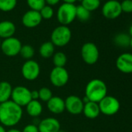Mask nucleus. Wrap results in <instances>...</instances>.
Returning <instances> with one entry per match:
<instances>
[{
    "mask_svg": "<svg viewBox=\"0 0 132 132\" xmlns=\"http://www.w3.org/2000/svg\"><path fill=\"white\" fill-rule=\"evenodd\" d=\"M130 47L132 48V37H130Z\"/></svg>",
    "mask_w": 132,
    "mask_h": 132,
    "instance_id": "39",
    "label": "nucleus"
},
{
    "mask_svg": "<svg viewBox=\"0 0 132 132\" xmlns=\"http://www.w3.org/2000/svg\"><path fill=\"white\" fill-rule=\"evenodd\" d=\"M64 3H69V4H74L77 0H63Z\"/></svg>",
    "mask_w": 132,
    "mask_h": 132,
    "instance_id": "36",
    "label": "nucleus"
},
{
    "mask_svg": "<svg viewBox=\"0 0 132 132\" xmlns=\"http://www.w3.org/2000/svg\"><path fill=\"white\" fill-rule=\"evenodd\" d=\"M0 106H1V103H0Z\"/></svg>",
    "mask_w": 132,
    "mask_h": 132,
    "instance_id": "44",
    "label": "nucleus"
},
{
    "mask_svg": "<svg viewBox=\"0 0 132 132\" xmlns=\"http://www.w3.org/2000/svg\"><path fill=\"white\" fill-rule=\"evenodd\" d=\"M116 67L122 73H132V54L126 52L120 54L116 60Z\"/></svg>",
    "mask_w": 132,
    "mask_h": 132,
    "instance_id": "13",
    "label": "nucleus"
},
{
    "mask_svg": "<svg viewBox=\"0 0 132 132\" xmlns=\"http://www.w3.org/2000/svg\"><path fill=\"white\" fill-rule=\"evenodd\" d=\"M48 110L54 114H61L65 110L64 100L60 96H52L47 102Z\"/></svg>",
    "mask_w": 132,
    "mask_h": 132,
    "instance_id": "16",
    "label": "nucleus"
},
{
    "mask_svg": "<svg viewBox=\"0 0 132 132\" xmlns=\"http://www.w3.org/2000/svg\"><path fill=\"white\" fill-rule=\"evenodd\" d=\"M27 3L31 10L40 11L45 5V0H27Z\"/></svg>",
    "mask_w": 132,
    "mask_h": 132,
    "instance_id": "29",
    "label": "nucleus"
},
{
    "mask_svg": "<svg viewBox=\"0 0 132 132\" xmlns=\"http://www.w3.org/2000/svg\"><path fill=\"white\" fill-rule=\"evenodd\" d=\"M54 49L55 47L51 41H46L40 45L39 48V54L43 58L47 59L54 55Z\"/></svg>",
    "mask_w": 132,
    "mask_h": 132,
    "instance_id": "21",
    "label": "nucleus"
},
{
    "mask_svg": "<svg viewBox=\"0 0 132 132\" xmlns=\"http://www.w3.org/2000/svg\"><path fill=\"white\" fill-rule=\"evenodd\" d=\"M39 132H58L61 130V124L55 117H46L41 120L38 124Z\"/></svg>",
    "mask_w": 132,
    "mask_h": 132,
    "instance_id": "14",
    "label": "nucleus"
},
{
    "mask_svg": "<svg viewBox=\"0 0 132 132\" xmlns=\"http://www.w3.org/2000/svg\"><path fill=\"white\" fill-rule=\"evenodd\" d=\"M16 33L15 24L9 20L0 22V38L6 39L13 37Z\"/></svg>",
    "mask_w": 132,
    "mask_h": 132,
    "instance_id": "17",
    "label": "nucleus"
},
{
    "mask_svg": "<svg viewBox=\"0 0 132 132\" xmlns=\"http://www.w3.org/2000/svg\"><path fill=\"white\" fill-rule=\"evenodd\" d=\"M102 13L105 18L109 20L118 18L122 13L120 3L117 0H108L102 7Z\"/></svg>",
    "mask_w": 132,
    "mask_h": 132,
    "instance_id": "11",
    "label": "nucleus"
},
{
    "mask_svg": "<svg viewBox=\"0 0 132 132\" xmlns=\"http://www.w3.org/2000/svg\"><path fill=\"white\" fill-rule=\"evenodd\" d=\"M60 0H45V3L47 4L48 6H55L56 4H57L59 3Z\"/></svg>",
    "mask_w": 132,
    "mask_h": 132,
    "instance_id": "34",
    "label": "nucleus"
},
{
    "mask_svg": "<svg viewBox=\"0 0 132 132\" xmlns=\"http://www.w3.org/2000/svg\"><path fill=\"white\" fill-rule=\"evenodd\" d=\"M76 6L75 4L63 3L61 4L57 12V19L61 25L68 26L71 24L76 17Z\"/></svg>",
    "mask_w": 132,
    "mask_h": 132,
    "instance_id": "4",
    "label": "nucleus"
},
{
    "mask_svg": "<svg viewBox=\"0 0 132 132\" xmlns=\"http://www.w3.org/2000/svg\"><path fill=\"white\" fill-rule=\"evenodd\" d=\"M129 35H130V37H132V25L129 28Z\"/></svg>",
    "mask_w": 132,
    "mask_h": 132,
    "instance_id": "38",
    "label": "nucleus"
},
{
    "mask_svg": "<svg viewBox=\"0 0 132 132\" xmlns=\"http://www.w3.org/2000/svg\"><path fill=\"white\" fill-rule=\"evenodd\" d=\"M49 78H50L51 83L54 86L57 88H61L64 86L69 82V73L64 67V68L54 67V69L51 71Z\"/></svg>",
    "mask_w": 132,
    "mask_h": 132,
    "instance_id": "9",
    "label": "nucleus"
},
{
    "mask_svg": "<svg viewBox=\"0 0 132 132\" xmlns=\"http://www.w3.org/2000/svg\"><path fill=\"white\" fill-rule=\"evenodd\" d=\"M22 132H39V130H38V127L37 124L29 123L23 127V129L22 130Z\"/></svg>",
    "mask_w": 132,
    "mask_h": 132,
    "instance_id": "32",
    "label": "nucleus"
},
{
    "mask_svg": "<svg viewBox=\"0 0 132 132\" xmlns=\"http://www.w3.org/2000/svg\"><path fill=\"white\" fill-rule=\"evenodd\" d=\"M58 132H65V131H64V130H60Z\"/></svg>",
    "mask_w": 132,
    "mask_h": 132,
    "instance_id": "40",
    "label": "nucleus"
},
{
    "mask_svg": "<svg viewBox=\"0 0 132 132\" xmlns=\"http://www.w3.org/2000/svg\"><path fill=\"white\" fill-rule=\"evenodd\" d=\"M77 1H79V2H82V0H77Z\"/></svg>",
    "mask_w": 132,
    "mask_h": 132,
    "instance_id": "42",
    "label": "nucleus"
},
{
    "mask_svg": "<svg viewBox=\"0 0 132 132\" xmlns=\"http://www.w3.org/2000/svg\"><path fill=\"white\" fill-rule=\"evenodd\" d=\"M130 37L129 34L120 33L117 34L113 38L114 44L120 47H127L130 46Z\"/></svg>",
    "mask_w": 132,
    "mask_h": 132,
    "instance_id": "22",
    "label": "nucleus"
},
{
    "mask_svg": "<svg viewBox=\"0 0 132 132\" xmlns=\"http://www.w3.org/2000/svg\"><path fill=\"white\" fill-rule=\"evenodd\" d=\"M31 99H32V100H39L38 90H32L31 91Z\"/></svg>",
    "mask_w": 132,
    "mask_h": 132,
    "instance_id": "33",
    "label": "nucleus"
},
{
    "mask_svg": "<svg viewBox=\"0 0 132 132\" xmlns=\"http://www.w3.org/2000/svg\"><path fill=\"white\" fill-rule=\"evenodd\" d=\"M23 107L11 100L0 106V124L3 127H13L20 123L23 117Z\"/></svg>",
    "mask_w": 132,
    "mask_h": 132,
    "instance_id": "1",
    "label": "nucleus"
},
{
    "mask_svg": "<svg viewBox=\"0 0 132 132\" xmlns=\"http://www.w3.org/2000/svg\"><path fill=\"white\" fill-rule=\"evenodd\" d=\"M12 85L6 81L0 82V103L10 100L13 92Z\"/></svg>",
    "mask_w": 132,
    "mask_h": 132,
    "instance_id": "19",
    "label": "nucleus"
},
{
    "mask_svg": "<svg viewBox=\"0 0 132 132\" xmlns=\"http://www.w3.org/2000/svg\"><path fill=\"white\" fill-rule=\"evenodd\" d=\"M76 17L82 22H86L90 18V12L84 8L82 5L76 6Z\"/></svg>",
    "mask_w": 132,
    "mask_h": 132,
    "instance_id": "25",
    "label": "nucleus"
},
{
    "mask_svg": "<svg viewBox=\"0 0 132 132\" xmlns=\"http://www.w3.org/2000/svg\"><path fill=\"white\" fill-rule=\"evenodd\" d=\"M122 12L126 13H132V0H123L120 3Z\"/></svg>",
    "mask_w": 132,
    "mask_h": 132,
    "instance_id": "31",
    "label": "nucleus"
},
{
    "mask_svg": "<svg viewBox=\"0 0 132 132\" xmlns=\"http://www.w3.org/2000/svg\"><path fill=\"white\" fill-rule=\"evenodd\" d=\"M34 54H35V50L31 45H30V44L22 45L20 54L21 55V57L23 59H25L26 61L31 60L33 58V57L34 56Z\"/></svg>",
    "mask_w": 132,
    "mask_h": 132,
    "instance_id": "24",
    "label": "nucleus"
},
{
    "mask_svg": "<svg viewBox=\"0 0 132 132\" xmlns=\"http://www.w3.org/2000/svg\"><path fill=\"white\" fill-rule=\"evenodd\" d=\"M82 6L90 13L97 10L100 6V0H82Z\"/></svg>",
    "mask_w": 132,
    "mask_h": 132,
    "instance_id": "27",
    "label": "nucleus"
},
{
    "mask_svg": "<svg viewBox=\"0 0 132 132\" xmlns=\"http://www.w3.org/2000/svg\"><path fill=\"white\" fill-rule=\"evenodd\" d=\"M52 61L54 67L58 68H64L66 63H67V56L66 54L61 51H57L52 56Z\"/></svg>",
    "mask_w": 132,
    "mask_h": 132,
    "instance_id": "23",
    "label": "nucleus"
},
{
    "mask_svg": "<svg viewBox=\"0 0 132 132\" xmlns=\"http://www.w3.org/2000/svg\"><path fill=\"white\" fill-rule=\"evenodd\" d=\"M100 1H101V0H100Z\"/></svg>",
    "mask_w": 132,
    "mask_h": 132,
    "instance_id": "45",
    "label": "nucleus"
},
{
    "mask_svg": "<svg viewBox=\"0 0 132 132\" xmlns=\"http://www.w3.org/2000/svg\"><path fill=\"white\" fill-rule=\"evenodd\" d=\"M26 110L29 116L36 118L42 113L43 106L39 100H31L26 106Z\"/></svg>",
    "mask_w": 132,
    "mask_h": 132,
    "instance_id": "20",
    "label": "nucleus"
},
{
    "mask_svg": "<svg viewBox=\"0 0 132 132\" xmlns=\"http://www.w3.org/2000/svg\"><path fill=\"white\" fill-rule=\"evenodd\" d=\"M42 17L38 11L29 10L26 12L22 17V23L27 28H34L40 25Z\"/></svg>",
    "mask_w": 132,
    "mask_h": 132,
    "instance_id": "15",
    "label": "nucleus"
},
{
    "mask_svg": "<svg viewBox=\"0 0 132 132\" xmlns=\"http://www.w3.org/2000/svg\"><path fill=\"white\" fill-rule=\"evenodd\" d=\"M6 132H22V130L17 129V128H14V127H12L10 129H9L8 130H6Z\"/></svg>",
    "mask_w": 132,
    "mask_h": 132,
    "instance_id": "35",
    "label": "nucleus"
},
{
    "mask_svg": "<svg viewBox=\"0 0 132 132\" xmlns=\"http://www.w3.org/2000/svg\"><path fill=\"white\" fill-rule=\"evenodd\" d=\"M107 95V86L106 83L99 79L90 80L85 89V96L89 101L99 103Z\"/></svg>",
    "mask_w": 132,
    "mask_h": 132,
    "instance_id": "2",
    "label": "nucleus"
},
{
    "mask_svg": "<svg viewBox=\"0 0 132 132\" xmlns=\"http://www.w3.org/2000/svg\"><path fill=\"white\" fill-rule=\"evenodd\" d=\"M17 0H0V10L3 12H10L15 9Z\"/></svg>",
    "mask_w": 132,
    "mask_h": 132,
    "instance_id": "26",
    "label": "nucleus"
},
{
    "mask_svg": "<svg viewBox=\"0 0 132 132\" xmlns=\"http://www.w3.org/2000/svg\"><path fill=\"white\" fill-rule=\"evenodd\" d=\"M0 132H6V130L5 127H3L1 124H0Z\"/></svg>",
    "mask_w": 132,
    "mask_h": 132,
    "instance_id": "37",
    "label": "nucleus"
},
{
    "mask_svg": "<svg viewBox=\"0 0 132 132\" xmlns=\"http://www.w3.org/2000/svg\"><path fill=\"white\" fill-rule=\"evenodd\" d=\"M38 93H39V100L42 102L47 103L53 96L52 91L48 87L40 88L38 90Z\"/></svg>",
    "mask_w": 132,
    "mask_h": 132,
    "instance_id": "28",
    "label": "nucleus"
},
{
    "mask_svg": "<svg viewBox=\"0 0 132 132\" xmlns=\"http://www.w3.org/2000/svg\"><path fill=\"white\" fill-rule=\"evenodd\" d=\"M98 104L100 113H103L106 116H113L116 114L120 108V103L119 100L113 96L106 95L98 103Z\"/></svg>",
    "mask_w": 132,
    "mask_h": 132,
    "instance_id": "5",
    "label": "nucleus"
},
{
    "mask_svg": "<svg viewBox=\"0 0 132 132\" xmlns=\"http://www.w3.org/2000/svg\"><path fill=\"white\" fill-rule=\"evenodd\" d=\"M22 45L21 41L18 38L12 37L4 39L2 41L0 49L5 55L8 57H15L20 54Z\"/></svg>",
    "mask_w": 132,
    "mask_h": 132,
    "instance_id": "8",
    "label": "nucleus"
},
{
    "mask_svg": "<svg viewBox=\"0 0 132 132\" xmlns=\"http://www.w3.org/2000/svg\"><path fill=\"white\" fill-rule=\"evenodd\" d=\"M72 39V31L68 26H58L55 27L51 34V42L54 47H64Z\"/></svg>",
    "mask_w": 132,
    "mask_h": 132,
    "instance_id": "3",
    "label": "nucleus"
},
{
    "mask_svg": "<svg viewBox=\"0 0 132 132\" xmlns=\"http://www.w3.org/2000/svg\"><path fill=\"white\" fill-rule=\"evenodd\" d=\"M42 19L44 20H50L54 16V10L51 6L45 5L40 11H39Z\"/></svg>",
    "mask_w": 132,
    "mask_h": 132,
    "instance_id": "30",
    "label": "nucleus"
},
{
    "mask_svg": "<svg viewBox=\"0 0 132 132\" xmlns=\"http://www.w3.org/2000/svg\"><path fill=\"white\" fill-rule=\"evenodd\" d=\"M1 43H2V41H1V38H0V47H1Z\"/></svg>",
    "mask_w": 132,
    "mask_h": 132,
    "instance_id": "41",
    "label": "nucleus"
},
{
    "mask_svg": "<svg viewBox=\"0 0 132 132\" xmlns=\"http://www.w3.org/2000/svg\"><path fill=\"white\" fill-rule=\"evenodd\" d=\"M84 132H90V131H84Z\"/></svg>",
    "mask_w": 132,
    "mask_h": 132,
    "instance_id": "43",
    "label": "nucleus"
},
{
    "mask_svg": "<svg viewBox=\"0 0 132 132\" xmlns=\"http://www.w3.org/2000/svg\"><path fill=\"white\" fill-rule=\"evenodd\" d=\"M10 100L21 107L26 106L32 100L31 90L26 86H17L13 89Z\"/></svg>",
    "mask_w": 132,
    "mask_h": 132,
    "instance_id": "7",
    "label": "nucleus"
},
{
    "mask_svg": "<svg viewBox=\"0 0 132 132\" xmlns=\"http://www.w3.org/2000/svg\"><path fill=\"white\" fill-rule=\"evenodd\" d=\"M64 105L65 110H67L70 114L79 115L82 113L84 103L79 96L71 95L64 100Z\"/></svg>",
    "mask_w": 132,
    "mask_h": 132,
    "instance_id": "12",
    "label": "nucleus"
},
{
    "mask_svg": "<svg viewBox=\"0 0 132 132\" xmlns=\"http://www.w3.org/2000/svg\"><path fill=\"white\" fill-rule=\"evenodd\" d=\"M81 56L83 61L89 64H95L100 57V51L97 46L93 42L85 43L81 48Z\"/></svg>",
    "mask_w": 132,
    "mask_h": 132,
    "instance_id": "6",
    "label": "nucleus"
},
{
    "mask_svg": "<svg viewBox=\"0 0 132 132\" xmlns=\"http://www.w3.org/2000/svg\"><path fill=\"white\" fill-rule=\"evenodd\" d=\"M21 73L26 80L34 81L39 77L40 73V64L35 60H27L22 66Z\"/></svg>",
    "mask_w": 132,
    "mask_h": 132,
    "instance_id": "10",
    "label": "nucleus"
},
{
    "mask_svg": "<svg viewBox=\"0 0 132 132\" xmlns=\"http://www.w3.org/2000/svg\"><path fill=\"white\" fill-rule=\"evenodd\" d=\"M82 113L88 119H96L100 114L99 104L97 103L91 101L84 103Z\"/></svg>",
    "mask_w": 132,
    "mask_h": 132,
    "instance_id": "18",
    "label": "nucleus"
}]
</instances>
